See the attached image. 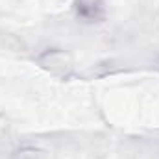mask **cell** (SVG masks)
I'll return each instance as SVG.
<instances>
[{"label":"cell","instance_id":"obj_1","mask_svg":"<svg viewBox=\"0 0 159 159\" xmlns=\"http://www.w3.org/2000/svg\"><path fill=\"white\" fill-rule=\"evenodd\" d=\"M76 15L85 22H98L104 19V2L102 0H76Z\"/></svg>","mask_w":159,"mask_h":159}]
</instances>
